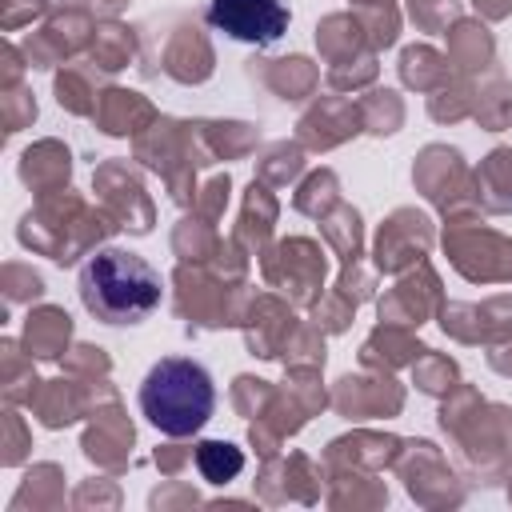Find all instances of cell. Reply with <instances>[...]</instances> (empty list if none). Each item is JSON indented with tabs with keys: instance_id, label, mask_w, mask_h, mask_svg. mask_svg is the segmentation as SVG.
Listing matches in <instances>:
<instances>
[{
	"instance_id": "obj_1",
	"label": "cell",
	"mask_w": 512,
	"mask_h": 512,
	"mask_svg": "<svg viewBox=\"0 0 512 512\" xmlns=\"http://www.w3.org/2000/svg\"><path fill=\"white\" fill-rule=\"evenodd\" d=\"M80 304L108 328H132L160 308V272L132 248H96L76 272Z\"/></svg>"
},
{
	"instance_id": "obj_2",
	"label": "cell",
	"mask_w": 512,
	"mask_h": 512,
	"mask_svg": "<svg viewBox=\"0 0 512 512\" xmlns=\"http://www.w3.org/2000/svg\"><path fill=\"white\" fill-rule=\"evenodd\" d=\"M140 412L164 436H192L216 412V384L200 360L164 356L140 384Z\"/></svg>"
},
{
	"instance_id": "obj_3",
	"label": "cell",
	"mask_w": 512,
	"mask_h": 512,
	"mask_svg": "<svg viewBox=\"0 0 512 512\" xmlns=\"http://www.w3.org/2000/svg\"><path fill=\"white\" fill-rule=\"evenodd\" d=\"M208 24L240 44H276L288 32V4L284 0H212Z\"/></svg>"
},
{
	"instance_id": "obj_4",
	"label": "cell",
	"mask_w": 512,
	"mask_h": 512,
	"mask_svg": "<svg viewBox=\"0 0 512 512\" xmlns=\"http://www.w3.org/2000/svg\"><path fill=\"white\" fill-rule=\"evenodd\" d=\"M196 468L208 484H224V480H236L240 468H244V452L228 440H204L196 448Z\"/></svg>"
}]
</instances>
